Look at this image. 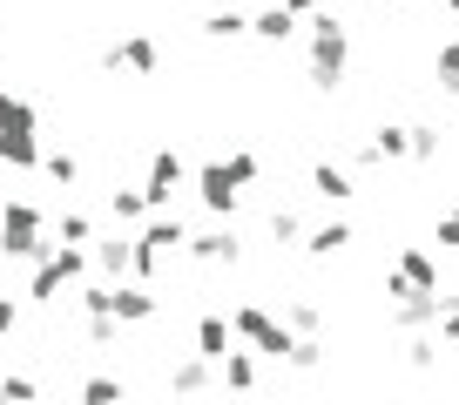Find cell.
<instances>
[{"instance_id": "1", "label": "cell", "mask_w": 459, "mask_h": 405, "mask_svg": "<svg viewBox=\"0 0 459 405\" xmlns=\"http://www.w3.org/2000/svg\"><path fill=\"white\" fill-rule=\"evenodd\" d=\"M304 28H311V88L331 95V88L344 82V68H351V28H344L331 7H317Z\"/></svg>"}, {"instance_id": "2", "label": "cell", "mask_w": 459, "mask_h": 405, "mask_svg": "<svg viewBox=\"0 0 459 405\" xmlns=\"http://www.w3.org/2000/svg\"><path fill=\"white\" fill-rule=\"evenodd\" d=\"M230 338H244V345L257 351V358H271V365H284L290 345H298V338L284 332V318H271V304H257V297H244L230 311Z\"/></svg>"}, {"instance_id": "3", "label": "cell", "mask_w": 459, "mask_h": 405, "mask_svg": "<svg viewBox=\"0 0 459 405\" xmlns=\"http://www.w3.org/2000/svg\"><path fill=\"white\" fill-rule=\"evenodd\" d=\"M385 297L405 304V297H439V257H432L426 244H405L399 263L385 271Z\"/></svg>"}, {"instance_id": "4", "label": "cell", "mask_w": 459, "mask_h": 405, "mask_svg": "<svg viewBox=\"0 0 459 405\" xmlns=\"http://www.w3.org/2000/svg\"><path fill=\"white\" fill-rule=\"evenodd\" d=\"M183 183H189V162L176 156V149H156V156H149V183H143L149 217H162V210H169V196H176Z\"/></svg>"}, {"instance_id": "5", "label": "cell", "mask_w": 459, "mask_h": 405, "mask_svg": "<svg viewBox=\"0 0 459 405\" xmlns=\"http://www.w3.org/2000/svg\"><path fill=\"white\" fill-rule=\"evenodd\" d=\"M189 189L203 196V210H210L216 223H230V217H237V202H244V189L230 183V169H223V162H203V169L189 176Z\"/></svg>"}, {"instance_id": "6", "label": "cell", "mask_w": 459, "mask_h": 405, "mask_svg": "<svg viewBox=\"0 0 459 405\" xmlns=\"http://www.w3.org/2000/svg\"><path fill=\"white\" fill-rule=\"evenodd\" d=\"M183 250H189V257H196V263H210V271H216V263H223V271H230V263L244 257V237L230 230V223H210V230H196V237H189Z\"/></svg>"}, {"instance_id": "7", "label": "cell", "mask_w": 459, "mask_h": 405, "mask_svg": "<svg viewBox=\"0 0 459 405\" xmlns=\"http://www.w3.org/2000/svg\"><path fill=\"white\" fill-rule=\"evenodd\" d=\"M162 311V297L149 284H108V318L115 324H149Z\"/></svg>"}, {"instance_id": "8", "label": "cell", "mask_w": 459, "mask_h": 405, "mask_svg": "<svg viewBox=\"0 0 459 405\" xmlns=\"http://www.w3.org/2000/svg\"><path fill=\"white\" fill-rule=\"evenodd\" d=\"M156 61H162L156 34H122V41L108 47V68H129V74H156Z\"/></svg>"}, {"instance_id": "9", "label": "cell", "mask_w": 459, "mask_h": 405, "mask_svg": "<svg viewBox=\"0 0 459 405\" xmlns=\"http://www.w3.org/2000/svg\"><path fill=\"white\" fill-rule=\"evenodd\" d=\"M344 250H351V223H317V230H304V257L311 263H331V257H344Z\"/></svg>"}, {"instance_id": "10", "label": "cell", "mask_w": 459, "mask_h": 405, "mask_svg": "<svg viewBox=\"0 0 459 405\" xmlns=\"http://www.w3.org/2000/svg\"><path fill=\"white\" fill-rule=\"evenodd\" d=\"M223 351H230V318H223V311H216V304H210V311H203V318H196V351H189V358L216 365V358H223Z\"/></svg>"}, {"instance_id": "11", "label": "cell", "mask_w": 459, "mask_h": 405, "mask_svg": "<svg viewBox=\"0 0 459 405\" xmlns=\"http://www.w3.org/2000/svg\"><path fill=\"white\" fill-rule=\"evenodd\" d=\"M216 378H223V392H237V399L257 392V351H237V345H230L223 358H216Z\"/></svg>"}, {"instance_id": "12", "label": "cell", "mask_w": 459, "mask_h": 405, "mask_svg": "<svg viewBox=\"0 0 459 405\" xmlns=\"http://www.w3.org/2000/svg\"><path fill=\"white\" fill-rule=\"evenodd\" d=\"M210 385H216V365H203V358H176L169 365V392L176 399H203Z\"/></svg>"}, {"instance_id": "13", "label": "cell", "mask_w": 459, "mask_h": 405, "mask_svg": "<svg viewBox=\"0 0 459 405\" xmlns=\"http://www.w3.org/2000/svg\"><path fill=\"white\" fill-rule=\"evenodd\" d=\"M298 28H304V21H298V14H284L277 0H271V7H257V14H250V34H257V41H271V47H284V41H290V34H298Z\"/></svg>"}, {"instance_id": "14", "label": "cell", "mask_w": 459, "mask_h": 405, "mask_svg": "<svg viewBox=\"0 0 459 405\" xmlns=\"http://www.w3.org/2000/svg\"><path fill=\"white\" fill-rule=\"evenodd\" d=\"M439 311H446V297H405V304H392V324L399 332H432Z\"/></svg>"}, {"instance_id": "15", "label": "cell", "mask_w": 459, "mask_h": 405, "mask_svg": "<svg viewBox=\"0 0 459 405\" xmlns=\"http://www.w3.org/2000/svg\"><path fill=\"white\" fill-rule=\"evenodd\" d=\"M95 263H101V277H108V284H129V237H101L95 244Z\"/></svg>"}, {"instance_id": "16", "label": "cell", "mask_w": 459, "mask_h": 405, "mask_svg": "<svg viewBox=\"0 0 459 405\" xmlns=\"http://www.w3.org/2000/svg\"><path fill=\"white\" fill-rule=\"evenodd\" d=\"M311 189H317L325 202H351V196H359V189H351V176H344L338 162H317V169H311Z\"/></svg>"}, {"instance_id": "17", "label": "cell", "mask_w": 459, "mask_h": 405, "mask_svg": "<svg viewBox=\"0 0 459 405\" xmlns=\"http://www.w3.org/2000/svg\"><path fill=\"white\" fill-rule=\"evenodd\" d=\"M284 332H290V338H317V332H325V304L298 297V304L284 311Z\"/></svg>"}, {"instance_id": "18", "label": "cell", "mask_w": 459, "mask_h": 405, "mask_svg": "<svg viewBox=\"0 0 459 405\" xmlns=\"http://www.w3.org/2000/svg\"><path fill=\"white\" fill-rule=\"evenodd\" d=\"M203 34H210V41H237V34H250V14H237V7H210V14H203Z\"/></svg>"}, {"instance_id": "19", "label": "cell", "mask_w": 459, "mask_h": 405, "mask_svg": "<svg viewBox=\"0 0 459 405\" xmlns=\"http://www.w3.org/2000/svg\"><path fill=\"white\" fill-rule=\"evenodd\" d=\"M439 156V122H412L405 129V162H432Z\"/></svg>"}, {"instance_id": "20", "label": "cell", "mask_w": 459, "mask_h": 405, "mask_svg": "<svg viewBox=\"0 0 459 405\" xmlns=\"http://www.w3.org/2000/svg\"><path fill=\"white\" fill-rule=\"evenodd\" d=\"M122 399H129V385H122L115 372H95V378L82 385V405H122Z\"/></svg>"}, {"instance_id": "21", "label": "cell", "mask_w": 459, "mask_h": 405, "mask_svg": "<svg viewBox=\"0 0 459 405\" xmlns=\"http://www.w3.org/2000/svg\"><path fill=\"white\" fill-rule=\"evenodd\" d=\"M223 169H230V183H237V189H250V183L264 176V162H257V149H230Z\"/></svg>"}, {"instance_id": "22", "label": "cell", "mask_w": 459, "mask_h": 405, "mask_svg": "<svg viewBox=\"0 0 459 405\" xmlns=\"http://www.w3.org/2000/svg\"><path fill=\"white\" fill-rule=\"evenodd\" d=\"M0 156L14 162V169H34V162H41V142H34V129H28V135H0Z\"/></svg>"}, {"instance_id": "23", "label": "cell", "mask_w": 459, "mask_h": 405, "mask_svg": "<svg viewBox=\"0 0 459 405\" xmlns=\"http://www.w3.org/2000/svg\"><path fill=\"white\" fill-rule=\"evenodd\" d=\"M264 230H271V244H304V217H298V210H271Z\"/></svg>"}, {"instance_id": "24", "label": "cell", "mask_w": 459, "mask_h": 405, "mask_svg": "<svg viewBox=\"0 0 459 405\" xmlns=\"http://www.w3.org/2000/svg\"><path fill=\"white\" fill-rule=\"evenodd\" d=\"M108 210H115V223H143V217H149L143 189H108Z\"/></svg>"}, {"instance_id": "25", "label": "cell", "mask_w": 459, "mask_h": 405, "mask_svg": "<svg viewBox=\"0 0 459 405\" xmlns=\"http://www.w3.org/2000/svg\"><path fill=\"white\" fill-rule=\"evenodd\" d=\"M28 129H34V108L14 101V95H0V135H28Z\"/></svg>"}, {"instance_id": "26", "label": "cell", "mask_w": 459, "mask_h": 405, "mask_svg": "<svg viewBox=\"0 0 459 405\" xmlns=\"http://www.w3.org/2000/svg\"><path fill=\"white\" fill-rule=\"evenodd\" d=\"M405 365H412V372H432V365H439V338H432V332H419L412 345H405Z\"/></svg>"}, {"instance_id": "27", "label": "cell", "mask_w": 459, "mask_h": 405, "mask_svg": "<svg viewBox=\"0 0 459 405\" xmlns=\"http://www.w3.org/2000/svg\"><path fill=\"white\" fill-rule=\"evenodd\" d=\"M284 365H298V372H317V365H325V345H317V338H298Z\"/></svg>"}, {"instance_id": "28", "label": "cell", "mask_w": 459, "mask_h": 405, "mask_svg": "<svg viewBox=\"0 0 459 405\" xmlns=\"http://www.w3.org/2000/svg\"><path fill=\"white\" fill-rule=\"evenodd\" d=\"M41 169L55 176V183H74V176H82V162H74L68 149H55V156H41Z\"/></svg>"}, {"instance_id": "29", "label": "cell", "mask_w": 459, "mask_h": 405, "mask_svg": "<svg viewBox=\"0 0 459 405\" xmlns=\"http://www.w3.org/2000/svg\"><path fill=\"white\" fill-rule=\"evenodd\" d=\"M432 338H439V345H459V297H446V311H439V324H432Z\"/></svg>"}, {"instance_id": "30", "label": "cell", "mask_w": 459, "mask_h": 405, "mask_svg": "<svg viewBox=\"0 0 459 405\" xmlns=\"http://www.w3.org/2000/svg\"><path fill=\"white\" fill-rule=\"evenodd\" d=\"M432 244H439V250H459V202H453V210H446V217H439V230H432Z\"/></svg>"}, {"instance_id": "31", "label": "cell", "mask_w": 459, "mask_h": 405, "mask_svg": "<svg viewBox=\"0 0 459 405\" xmlns=\"http://www.w3.org/2000/svg\"><path fill=\"white\" fill-rule=\"evenodd\" d=\"M439 82L446 88L459 82V34H453V41H439Z\"/></svg>"}, {"instance_id": "32", "label": "cell", "mask_w": 459, "mask_h": 405, "mask_svg": "<svg viewBox=\"0 0 459 405\" xmlns=\"http://www.w3.org/2000/svg\"><path fill=\"white\" fill-rule=\"evenodd\" d=\"M34 399V378H0V405H28Z\"/></svg>"}, {"instance_id": "33", "label": "cell", "mask_w": 459, "mask_h": 405, "mask_svg": "<svg viewBox=\"0 0 459 405\" xmlns=\"http://www.w3.org/2000/svg\"><path fill=\"white\" fill-rule=\"evenodd\" d=\"M61 237H68V244H88V237H95V223H88V217H74V210H68V217H61Z\"/></svg>"}, {"instance_id": "34", "label": "cell", "mask_w": 459, "mask_h": 405, "mask_svg": "<svg viewBox=\"0 0 459 405\" xmlns=\"http://www.w3.org/2000/svg\"><path fill=\"white\" fill-rule=\"evenodd\" d=\"M88 345H115V318H88Z\"/></svg>"}, {"instance_id": "35", "label": "cell", "mask_w": 459, "mask_h": 405, "mask_svg": "<svg viewBox=\"0 0 459 405\" xmlns=\"http://www.w3.org/2000/svg\"><path fill=\"white\" fill-rule=\"evenodd\" d=\"M277 7H284V14H298V21H311L317 7H325V0H277Z\"/></svg>"}, {"instance_id": "36", "label": "cell", "mask_w": 459, "mask_h": 405, "mask_svg": "<svg viewBox=\"0 0 459 405\" xmlns=\"http://www.w3.org/2000/svg\"><path fill=\"white\" fill-rule=\"evenodd\" d=\"M439 7H446V14H459V0H439Z\"/></svg>"}, {"instance_id": "37", "label": "cell", "mask_w": 459, "mask_h": 405, "mask_svg": "<svg viewBox=\"0 0 459 405\" xmlns=\"http://www.w3.org/2000/svg\"><path fill=\"white\" fill-rule=\"evenodd\" d=\"M453 95H459V82H453Z\"/></svg>"}, {"instance_id": "38", "label": "cell", "mask_w": 459, "mask_h": 405, "mask_svg": "<svg viewBox=\"0 0 459 405\" xmlns=\"http://www.w3.org/2000/svg\"><path fill=\"white\" fill-rule=\"evenodd\" d=\"M277 405H290V399H277Z\"/></svg>"}]
</instances>
